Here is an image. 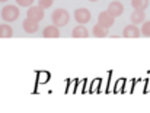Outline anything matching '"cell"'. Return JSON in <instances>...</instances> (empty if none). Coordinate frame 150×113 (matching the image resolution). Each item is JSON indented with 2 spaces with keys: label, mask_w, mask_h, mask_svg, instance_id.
I'll return each instance as SVG.
<instances>
[{
  "label": "cell",
  "mask_w": 150,
  "mask_h": 113,
  "mask_svg": "<svg viewBox=\"0 0 150 113\" xmlns=\"http://www.w3.org/2000/svg\"><path fill=\"white\" fill-rule=\"evenodd\" d=\"M51 20H52V25L61 28V26H66L70 20V15L66 9H55L51 15Z\"/></svg>",
  "instance_id": "obj_1"
},
{
  "label": "cell",
  "mask_w": 150,
  "mask_h": 113,
  "mask_svg": "<svg viewBox=\"0 0 150 113\" xmlns=\"http://www.w3.org/2000/svg\"><path fill=\"white\" fill-rule=\"evenodd\" d=\"M19 17V7L13 4H6L1 9V19L4 22H15Z\"/></svg>",
  "instance_id": "obj_2"
},
{
  "label": "cell",
  "mask_w": 150,
  "mask_h": 113,
  "mask_svg": "<svg viewBox=\"0 0 150 113\" xmlns=\"http://www.w3.org/2000/svg\"><path fill=\"white\" fill-rule=\"evenodd\" d=\"M44 9L38 4V6H31L26 12V17L32 19V20H37V22H41L44 19Z\"/></svg>",
  "instance_id": "obj_3"
},
{
  "label": "cell",
  "mask_w": 150,
  "mask_h": 113,
  "mask_svg": "<svg viewBox=\"0 0 150 113\" xmlns=\"http://www.w3.org/2000/svg\"><path fill=\"white\" fill-rule=\"evenodd\" d=\"M74 20L79 23V25H86L89 20H91V12L88 9H77L74 12Z\"/></svg>",
  "instance_id": "obj_4"
},
{
  "label": "cell",
  "mask_w": 150,
  "mask_h": 113,
  "mask_svg": "<svg viewBox=\"0 0 150 113\" xmlns=\"http://www.w3.org/2000/svg\"><path fill=\"white\" fill-rule=\"evenodd\" d=\"M114 22H115V17H114L108 10L99 13V16H98V23L102 25V26H105V28H108V29L114 25Z\"/></svg>",
  "instance_id": "obj_5"
},
{
  "label": "cell",
  "mask_w": 150,
  "mask_h": 113,
  "mask_svg": "<svg viewBox=\"0 0 150 113\" xmlns=\"http://www.w3.org/2000/svg\"><path fill=\"white\" fill-rule=\"evenodd\" d=\"M140 35H142V31L134 23L133 25H127L124 28V31H122V36L124 38H139Z\"/></svg>",
  "instance_id": "obj_6"
},
{
  "label": "cell",
  "mask_w": 150,
  "mask_h": 113,
  "mask_svg": "<svg viewBox=\"0 0 150 113\" xmlns=\"http://www.w3.org/2000/svg\"><path fill=\"white\" fill-rule=\"evenodd\" d=\"M114 17H118V16H121L122 13H124V6H122V3L121 1H111L109 4H108V9H106Z\"/></svg>",
  "instance_id": "obj_7"
},
{
  "label": "cell",
  "mask_w": 150,
  "mask_h": 113,
  "mask_svg": "<svg viewBox=\"0 0 150 113\" xmlns=\"http://www.w3.org/2000/svg\"><path fill=\"white\" fill-rule=\"evenodd\" d=\"M38 23H40V22H37V20H32V19L26 17V19L22 22V26H23L25 32H28V33H35V32L38 31V28H40V25H38Z\"/></svg>",
  "instance_id": "obj_8"
},
{
  "label": "cell",
  "mask_w": 150,
  "mask_h": 113,
  "mask_svg": "<svg viewBox=\"0 0 150 113\" xmlns=\"http://www.w3.org/2000/svg\"><path fill=\"white\" fill-rule=\"evenodd\" d=\"M42 36H45V38H58V36H60V29H58V26H55V25L45 26L44 31H42Z\"/></svg>",
  "instance_id": "obj_9"
},
{
  "label": "cell",
  "mask_w": 150,
  "mask_h": 113,
  "mask_svg": "<svg viewBox=\"0 0 150 113\" xmlns=\"http://www.w3.org/2000/svg\"><path fill=\"white\" fill-rule=\"evenodd\" d=\"M130 20H131V23H134V25L143 23V22L146 20V13H144V10H134V12L131 13V16H130Z\"/></svg>",
  "instance_id": "obj_10"
},
{
  "label": "cell",
  "mask_w": 150,
  "mask_h": 113,
  "mask_svg": "<svg viewBox=\"0 0 150 113\" xmlns=\"http://www.w3.org/2000/svg\"><path fill=\"white\" fill-rule=\"evenodd\" d=\"M71 35H73V38H88L89 36V31L86 29L85 25H77L71 31Z\"/></svg>",
  "instance_id": "obj_11"
},
{
  "label": "cell",
  "mask_w": 150,
  "mask_h": 113,
  "mask_svg": "<svg viewBox=\"0 0 150 113\" xmlns=\"http://www.w3.org/2000/svg\"><path fill=\"white\" fill-rule=\"evenodd\" d=\"M92 32H93V36H98V38H103V36H108V28L102 26V25H99V23L93 26Z\"/></svg>",
  "instance_id": "obj_12"
},
{
  "label": "cell",
  "mask_w": 150,
  "mask_h": 113,
  "mask_svg": "<svg viewBox=\"0 0 150 113\" xmlns=\"http://www.w3.org/2000/svg\"><path fill=\"white\" fill-rule=\"evenodd\" d=\"M12 35H13L12 26L7 23H1L0 25V38H10Z\"/></svg>",
  "instance_id": "obj_13"
},
{
  "label": "cell",
  "mask_w": 150,
  "mask_h": 113,
  "mask_svg": "<svg viewBox=\"0 0 150 113\" xmlns=\"http://www.w3.org/2000/svg\"><path fill=\"white\" fill-rule=\"evenodd\" d=\"M131 6L134 10H146L149 6V0H131Z\"/></svg>",
  "instance_id": "obj_14"
},
{
  "label": "cell",
  "mask_w": 150,
  "mask_h": 113,
  "mask_svg": "<svg viewBox=\"0 0 150 113\" xmlns=\"http://www.w3.org/2000/svg\"><path fill=\"white\" fill-rule=\"evenodd\" d=\"M142 35L143 36H150V20H144L143 26H142Z\"/></svg>",
  "instance_id": "obj_15"
},
{
  "label": "cell",
  "mask_w": 150,
  "mask_h": 113,
  "mask_svg": "<svg viewBox=\"0 0 150 113\" xmlns=\"http://www.w3.org/2000/svg\"><path fill=\"white\" fill-rule=\"evenodd\" d=\"M18 3V6H22V7H31L34 4L35 0H15Z\"/></svg>",
  "instance_id": "obj_16"
},
{
  "label": "cell",
  "mask_w": 150,
  "mask_h": 113,
  "mask_svg": "<svg viewBox=\"0 0 150 113\" xmlns=\"http://www.w3.org/2000/svg\"><path fill=\"white\" fill-rule=\"evenodd\" d=\"M52 3H54V0H38V4H40L42 9H48V7H51Z\"/></svg>",
  "instance_id": "obj_17"
},
{
  "label": "cell",
  "mask_w": 150,
  "mask_h": 113,
  "mask_svg": "<svg viewBox=\"0 0 150 113\" xmlns=\"http://www.w3.org/2000/svg\"><path fill=\"white\" fill-rule=\"evenodd\" d=\"M89 1H93V3H95V1H98V0H89Z\"/></svg>",
  "instance_id": "obj_18"
},
{
  "label": "cell",
  "mask_w": 150,
  "mask_h": 113,
  "mask_svg": "<svg viewBox=\"0 0 150 113\" xmlns=\"http://www.w3.org/2000/svg\"><path fill=\"white\" fill-rule=\"evenodd\" d=\"M0 1H3V3H4V1H9V0H0Z\"/></svg>",
  "instance_id": "obj_19"
}]
</instances>
